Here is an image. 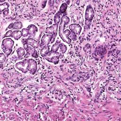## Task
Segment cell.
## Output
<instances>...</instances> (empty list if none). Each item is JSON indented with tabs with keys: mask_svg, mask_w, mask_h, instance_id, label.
I'll return each mask as SVG.
<instances>
[{
	"mask_svg": "<svg viewBox=\"0 0 121 121\" xmlns=\"http://www.w3.org/2000/svg\"><path fill=\"white\" fill-rule=\"evenodd\" d=\"M69 22V18L68 17L63 15L61 18V20L59 26V35L61 39L63 40L64 39V33L66 26L68 25Z\"/></svg>",
	"mask_w": 121,
	"mask_h": 121,
	"instance_id": "1",
	"label": "cell"
},
{
	"mask_svg": "<svg viewBox=\"0 0 121 121\" xmlns=\"http://www.w3.org/2000/svg\"><path fill=\"white\" fill-rule=\"evenodd\" d=\"M61 56V54L58 52H53L50 51V52L45 56V59L48 61L53 63L56 65L59 62V58Z\"/></svg>",
	"mask_w": 121,
	"mask_h": 121,
	"instance_id": "2",
	"label": "cell"
},
{
	"mask_svg": "<svg viewBox=\"0 0 121 121\" xmlns=\"http://www.w3.org/2000/svg\"><path fill=\"white\" fill-rule=\"evenodd\" d=\"M28 60L26 59L23 60L19 61L15 64V67L23 73H26L28 71Z\"/></svg>",
	"mask_w": 121,
	"mask_h": 121,
	"instance_id": "3",
	"label": "cell"
},
{
	"mask_svg": "<svg viewBox=\"0 0 121 121\" xmlns=\"http://www.w3.org/2000/svg\"><path fill=\"white\" fill-rule=\"evenodd\" d=\"M95 16V12L92 7L91 5H88L86 8L85 17L86 19V23H90Z\"/></svg>",
	"mask_w": 121,
	"mask_h": 121,
	"instance_id": "4",
	"label": "cell"
},
{
	"mask_svg": "<svg viewBox=\"0 0 121 121\" xmlns=\"http://www.w3.org/2000/svg\"><path fill=\"white\" fill-rule=\"evenodd\" d=\"M53 36V35L52 34H45L43 35L41 39L40 47L42 48L44 47L49 46V44L50 43V42H51Z\"/></svg>",
	"mask_w": 121,
	"mask_h": 121,
	"instance_id": "5",
	"label": "cell"
},
{
	"mask_svg": "<svg viewBox=\"0 0 121 121\" xmlns=\"http://www.w3.org/2000/svg\"><path fill=\"white\" fill-rule=\"evenodd\" d=\"M37 69V62L35 60L33 59H30L28 60V70L30 73L34 75Z\"/></svg>",
	"mask_w": 121,
	"mask_h": 121,
	"instance_id": "6",
	"label": "cell"
},
{
	"mask_svg": "<svg viewBox=\"0 0 121 121\" xmlns=\"http://www.w3.org/2000/svg\"><path fill=\"white\" fill-rule=\"evenodd\" d=\"M14 44V41L10 38L4 39L2 42L1 48L12 49Z\"/></svg>",
	"mask_w": 121,
	"mask_h": 121,
	"instance_id": "7",
	"label": "cell"
},
{
	"mask_svg": "<svg viewBox=\"0 0 121 121\" xmlns=\"http://www.w3.org/2000/svg\"><path fill=\"white\" fill-rule=\"evenodd\" d=\"M58 26H59L58 24H54L51 26L49 27H47L45 30V33L46 34H52L55 37L57 35Z\"/></svg>",
	"mask_w": 121,
	"mask_h": 121,
	"instance_id": "8",
	"label": "cell"
},
{
	"mask_svg": "<svg viewBox=\"0 0 121 121\" xmlns=\"http://www.w3.org/2000/svg\"><path fill=\"white\" fill-rule=\"evenodd\" d=\"M69 28L72 33L79 35L81 31L82 27L80 25L78 24H72L69 26Z\"/></svg>",
	"mask_w": 121,
	"mask_h": 121,
	"instance_id": "9",
	"label": "cell"
},
{
	"mask_svg": "<svg viewBox=\"0 0 121 121\" xmlns=\"http://www.w3.org/2000/svg\"><path fill=\"white\" fill-rule=\"evenodd\" d=\"M28 30L29 35L32 37H34L36 33L38 32V28L33 24H31L28 26Z\"/></svg>",
	"mask_w": 121,
	"mask_h": 121,
	"instance_id": "10",
	"label": "cell"
},
{
	"mask_svg": "<svg viewBox=\"0 0 121 121\" xmlns=\"http://www.w3.org/2000/svg\"><path fill=\"white\" fill-rule=\"evenodd\" d=\"M27 40L28 44L34 49L37 48L39 47V46H40L39 42L36 41L33 38H28L27 39Z\"/></svg>",
	"mask_w": 121,
	"mask_h": 121,
	"instance_id": "11",
	"label": "cell"
},
{
	"mask_svg": "<svg viewBox=\"0 0 121 121\" xmlns=\"http://www.w3.org/2000/svg\"><path fill=\"white\" fill-rule=\"evenodd\" d=\"M27 54L29 55H30L35 58H36L38 57V54L37 51L35 50L34 48H32L31 47H29L27 48V49L26 50Z\"/></svg>",
	"mask_w": 121,
	"mask_h": 121,
	"instance_id": "12",
	"label": "cell"
},
{
	"mask_svg": "<svg viewBox=\"0 0 121 121\" xmlns=\"http://www.w3.org/2000/svg\"><path fill=\"white\" fill-rule=\"evenodd\" d=\"M22 32L20 30H15L13 31L11 37L13 38L16 40H19L22 36Z\"/></svg>",
	"mask_w": 121,
	"mask_h": 121,
	"instance_id": "13",
	"label": "cell"
},
{
	"mask_svg": "<svg viewBox=\"0 0 121 121\" xmlns=\"http://www.w3.org/2000/svg\"><path fill=\"white\" fill-rule=\"evenodd\" d=\"M49 49H50L49 46H47L42 48L40 51V55L42 57H44L50 52Z\"/></svg>",
	"mask_w": 121,
	"mask_h": 121,
	"instance_id": "14",
	"label": "cell"
},
{
	"mask_svg": "<svg viewBox=\"0 0 121 121\" xmlns=\"http://www.w3.org/2000/svg\"><path fill=\"white\" fill-rule=\"evenodd\" d=\"M61 13L58 11L54 15V17H53V20L54 22L55 23V24H58L60 23V20H61V18H60V15H61Z\"/></svg>",
	"mask_w": 121,
	"mask_h": 121,
	"instance_id": "15",
	"label": "cell"
},
{
	"mask_svg": "<svg viewBox=\"0 0 121 121\" xmlns=\"http://www.w3.org/2000/svg\"><path fill=\"white\" fill-rule=\"evenodd\" d=\"M60 41H57L55 43L53 44V45L52 46L51 50L50 51L53 52H56L59 48L60 47Z\"/></svg>",
	"mask_w": 121,
	"mask_h": 121,
	"instance_id": "16",
	"label": "cell"
},
{
	"mask_svg": "<svg viewBox=\"0 0 121 121\" xmlns=\"http://www.w3.org/2000/svg\"><path fill=\"white\" fill-rule=\"evenodd\" d=\"M17 56L18 58H20L22 57L25 54V50L22 47H19L17 49Z\"/></svg>",
	"mask_w": 121,
	"mask_h": 121,
	"instance_id": "17",
	"label": "cell"
},
{
	"mask_svg": "<svg viewBox=\"0 0 121 121\" xmlns=\"http://www.w3.org/2000/svg\"><path fill=\"white\" fill-rule=\"evenodd\" d=\"M9 5L7 2H4L0 4V11L1 12H3L5 10L8 9Z\"/></svg>",
	"mask_w": 121,
	"mask_h": 121,
	"instance_id": "18",
	"label": "cell"
},
{
	"mask_svg": "<svg viewBox=\"0 0 121 121\" xmlns=\"http://www.w3.org/2000/svg\"><path fill=\"white\" fill-rule=\"evenodd\" d=\"M67 8H68V4H67V3L66 2L63 3L61 5L59 11L61 14H63V13H64L66 11V10L67 9Z\"/></svg>",
	"mask_w": 121,
	"mask_h": 121,
	"instance_id": "19",
	"label": "cell"
},
{
	"mask_svg": "<svg viewBox=\"0 0 121 121\" xmlns=\"http://www.w3.org/2000/svg\"><path fill=\"white\" fill-rule=\"evenodd\" d=\"M14 23V27H13V29H15V30H19L22 28V27L23 26V25L21 22L17 21V22H16Z\"/></svg>",
	"mask_w": 121,
	"mask_h": 121,
	"instance_id": "20",
	"label": "cell"
},
{
	"mask_svg": "<svg viewBox=\"0 0 121 121\" xmlns=\"http://www.w3.org/2000/svg\"><path fill=\"white\" fill-rule=\"evenodd\" d=\"M2 51L5 54V55L7 56L8 57L11 53L12 52V49H6V48H2Z\"/></svg>",
	"mask_w": 121,
	"mask_h": 121,
	"instance_id": "21",
	"label": "cell"
},
{
	"mask_svg": "<svg viewBox=\"0 0 121 121\" xmlns=\"http://www.w3.org/2000/svg\"><path fill=\"white\" fill-rule=\"evenodd\" d=\"M60 51L61 53H64L66 52L67 50V47L66 45L64 44L63 43H60Z\"/></svg>",
	"mask_w": 121,
	"mask_h": 121,
	"instance_id": "22",
	"label": "cell"
},
{
	"mask_svg": "<svg viewBox=\"0 0 121 121\" xmlns=\"http://www.w3.org/2000/svg\"><path fill=\"white\" fill-rule=\"evenodd\" d=\"M22 32V35L23 37H26L28 35L29 33H28V30L27 28H23L21 30Z\"/></svg>",
	"mask_w": 121,
	"mask_h": 121,
	"instance_id": "23",
	"label": "cell"
},
{
	"mask_svg": "<svg viewBox=\"0 0 121 121\" xmlns=\"http://www.w3.org/2000/svg\"><path fill=\"white\" fill-rule=\"evenodd\" d=\"M6 58V57L4 53H3L2 52L0 53V63H3L5 61Z\"/></svg>",
	"mask_w": 121,
	"mask_h": 121,
	"instance_id": "24",
	"label": "cell"
},
{
	"mask_svg": "<svg viewBox=\"0 0 121 121\" xmlns=\"http://www.w3.org/2000/svg\"><path fill=\"white\" fill-rule=\"evenodd\" d=\"M12 33L13 31L12 30H9L8 31H7L6 34L4 35L3 36V38H5V37H11L12 35Z\"/></svg>",
	"mask_w": 121,
	"mask_h": 121,
	"instance_id": "25",
	"label": "cell"
},
{
	"mask_svg": "<svg viewBox=\"0 0 121 121\" xmlns=\"http://www.w3.org/2000/svg\"><path fill=\"white\" fill-rule=\"evenodd\" d=\"M70 37L69 38H70L71 40H73V41H75L77 40V35L75 34H73V33H72L70 35Z\"/></svg>",
	"mask_w": 121,
	"mask_h": 121,
	"instance_id": "26",
	"label": "cell"
},
{
	"mask_svg": "<svg viewBox=\"0 0 121 121\" xmlns=\"http://www.w3.org/2000/svg\"><path fill=\"white\" fill-rule=\"evenodd\" d=\"M29 47V44H28V43H26L23 44V48L26 50V49H27V48Z\"/></svg>",
	"mask_w": 121,
	"mask_h": 121,
	"instance_id": "27",
	"label": "cell"
},
{
	"mask_svg": "<svg viewBox=\"0 0 121 121\" xmlns=\"http://www.w3.org/2000/svg\"><path fill=\"white\" fill-rule=\"evenodd\" d=\"M90 47V44H89V43H87L84 47V50H85L86 49H89Z\"/></svg>",
	"mask_w": 121,
	"mask_h": 121,
	"instance_id": "28",
	"label": "cell"
},
{
	"mask_svg": "<svg viewBox=\"0 0 121 121\" xmlns=\"http://www.w3.org/2000/svg\"><path fill=\"white\" fill-rule=\"evenodd\" d=\"M14 24V23H10V24L8 26V28H9V29H12V28H13Z\"/></svg>",
	"mask_w": 121,
	"mask_h": 121,
	"instance_id": "29",
	"label": "cell"
},
{
	"mask_svg": "<svg viewBox=\"0 0 121 121\" xmlns=\"http://www.w3.org/2000/svg\"><path fill=\"white\" fill-rule=\"evenodd\" d=\"M21 42H22V43L23 44H24V43H27V39L23 38V39H22Z\"/></svg>",
	"mask_w": 121,
	"mask_h": 121,
	"instance_id": "30",
	"label": "cell"
},
{
	"mask_svg": "<svg viewBox=\"0 0 121 121\" xmlns=\"http://www.w3.org/2000/svg\"><path fill=\"white\" fill-rule=\"evenodd\" d=\"M3 14L4 15H7L9 14V9H6L3 12Z\"/></svg>",
	"mask_w": 121,
	"mask_h": 121,
	"instance_id": "31",
	"label": "cell"
},
{
	"mask_svg": "<svg viewBox=\"0 0 121 121\" xmlns=\"http://www.w3.org/2000/svg\"><path fill=\"white\" fill-rule=\"evenodd\" d=\"M54 0H50V1H49V5H51L53 4H54Z\"/></svg>",
	"mask_w": 121,
	"mask_h": 121,
	"instance_id": "32",
	"label": "cell"
},
{
	"mask_svg": "<svg viewBox=\"0 0 121 121\" xmlns=\"http://www.w3.org/2000/svg\"><path fill=\"white\" fill-rule=\"evenodd\" d=\"M5 1V0H0V1L1 2H4Z\"/></svg>",
	"mask_w": 121,
	"mask_h": 121,
	"instance_id": "33",
	"label": "cell"
}]
</instances>
